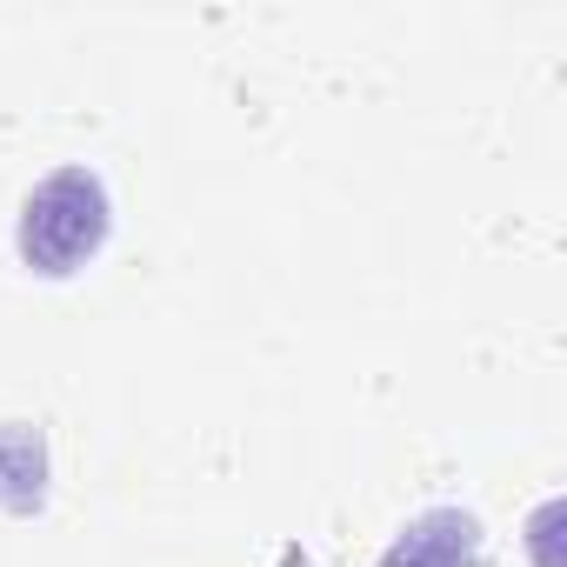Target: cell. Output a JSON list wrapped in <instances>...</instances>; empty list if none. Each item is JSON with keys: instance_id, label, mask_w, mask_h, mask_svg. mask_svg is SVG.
Segmentation results:
<instances>
[{"instance_id": "3957f363", "label": "cell", "mask_w": 567, "mask_h": 567, "mask_svg": "<svg viewBox=\"0 0 567 567\" xmlns=\"http://www.w3.org/2000/svg\"><path fill=\"white\" fill-rule=\"evenodd\" d=\"M0 507L8 514L48 507V434L34 421H0Z\"/></svg>"}, {"instance_id": "7a4b0ae2", "label": "cell", "mask_w": 567, "mask_h": 567, "mask_svg": "<svg viewBox=\"0 0 567 567\" xmlns=\"http://www.w3.org/2000/svg\"><path fill=\"white\" fill-rule=\"evenodd\" d=\"M381 567H481V520L467 507H427L388 540Z\"/></svg>"}, {"instance_id": "6da1fadb", "label": "cell", "mask_w": 567, "mask_h": 567, "mask_svg": "<svg viewBox=\"0 0 567 567\" xmlns=\"http://www.w3.org/2000/svg\"><path fill=\"white\" fill-rule=\"evenodd\" d=\"M114 234V200H107V181L94 167H54L28 207H21V227H14V247L21 260L41 274V280H68L81 274Z\"/></svg>"}]
</instances>
